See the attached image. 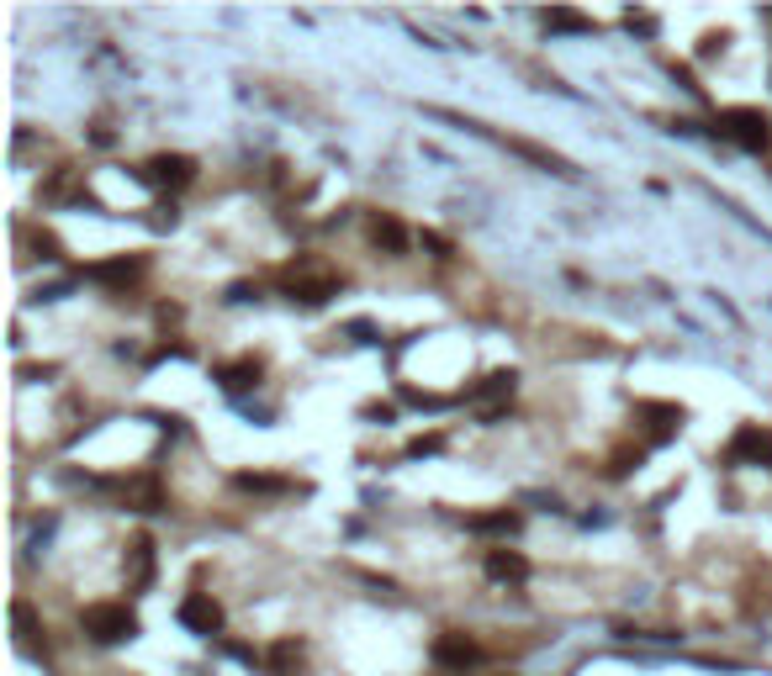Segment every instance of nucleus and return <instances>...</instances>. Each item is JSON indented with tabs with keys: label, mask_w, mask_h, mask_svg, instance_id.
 <instances>
[{
	"label": "nucleus",
	"mask_w": 772,
	"mask_h": 676,
	"mask_svg": "<svg viewBox=\"0 0 772 676\" xmlns=\"http://www.w3.org/2000/svg\"><path fill=\"white\" fill-rule=\"evenodd\" d=\"M424 243H429V249H434L439 259H445V254H450V243H445V238H439V233H424Z\"/></svg>",
	"instance_id": "obj_22"
},
{
	"label": "nucleus",
	"mask_w": 772,
	"mask_h": 676,
	"mask_svg": "<svg viewBox=\"0 0 772 676\" xmlns=\"http://www.w3.org/2000/svg\"><path fill=\"white\" fill-rule=\"evenodd\" d=\"M180 624H186L191 634H217L223 629V608H217L207 592H191L186 603H180Z\"/></svg>",
	"instance_id": "obj_6"
},
{
	"label": "nucleus",
	"mask_w": 772,
	"mask_h": 676,
	"mask_svg": "<svg viewBox=\"0 0 772 676\" xmlns=\"http://www.w3.org/2000/svg\"><path fill=\"white\" fill-rule=\"evenodd\" d=\"M80 624H85V634L96 645H122V640H133V634H138V618L127 613L122 603H90L80 613Z\"/></svg>",
	"instance_id": "obj_2"
},
{
	"label": "nucleus",
	"mask_w": 772,
	"mask_h": 676,
	"mask_svg": "<svg viewBox=\"0 0 772 676\" xmlns=\"http://www.w3.org/2000/svg\"><path fill=\"white\" fill-rule=\"evenodd\" d=\"M471 534H519V513H508V507H503V513H476L471 518Z\"/></svg>",
	"instance_id": "obj_14"
},
{
	"label": "nucleus",
	"mask_w": 772,
	"mask_h": 676,
	"mask_svg": "<svg viewBox=\"0 0 772 676\" xmlns=\"http://www.w3.org/2000/svg\"><path fill=\"white\" fill-rule=\"evenodd\" d=\"M720 133L730 143H741L746 154H762V148L772 143V122H767V111H757V106H730L720 117Z\"/></svg>",
	"instance_id": "obj_3"
},
{
	"label": "nucleus",
	"mask_w": 772,
	"mask_h": 676,
	"mask_svg": "<svg viewBox=\"0 0 772 676\" xmlns=\"http://www.w3.org/2000/svg\"><path fill=\"white\" fill-rule=\"evenodd\" d=\"M371 243H376L381 254L397 259V254H408V228H402L392 212H376V217H371Z\"/></svg>",
	"instance_id": "obj_9"
},
{
	"label": "nucleus",
	"mask_w": 772,
	"mask_h": 676,
	"mask_svg": "<svg viewBox=\"0 0 772 676\" xmlns=\"http://www.w3.org/2000/svg\"><path fill=\"white\" fill-rule=\"evenodd\" d=\"M640 412L651 418V439H656V444H661V439H672V434H677V423H683V407H667V402H646Z\"/></svg>",
	"instance_id": "obj_12"
},
{
	"label": "nucleus",
	"mask_w": 772,
	"mask_h": 676,
	"mask_svg": "<svg viewBox=\"0 0 772 676\" xmlns=\"http://www.w3.org/2000/svg\"><path fill=\"white\" fill-rule=\"evenodd\" d=\"M498 676H508V671H498Z\"/></svg>",
	"instance_id": "obj_23"
},
{
	"label": "nucleus",
	"mask_w": 772,
	"mask_h": 676,
	"mask_svg": "<svg viewBox=\"0 0 772 676\" xmlns=\"http://www.w3.org/2000/svg\"><path fill=\"white\" fill-rule=\"evenodd\" d=\"M233 486H238V492H286V481L281 476H233Z\"/></svg>",
	"instance_id": "obj_19"
},
{
	"label": "nucleus",
	"mask_w": 772,
	"mask_h": 676,
	"mask_svg": "<svg viewBox=\"0 0 772 676\" xmlns=\"http://www.w3.org/2000/svg\"><path fill=\"white\" fill-rule=\"evenodd\" d=\"M143 275V259H106V265H90V280H101V286H133Z\"/></svg>",
	"instance_id": "obj_11"
},
{
	"label": "nucleus",
	"mask_w": 772,
	"mask_h": 676,
	"mask_svg": "<svg viewBox=\"0 0 772 676\" xmlns=\"http://www.w3.org/2000/svg\"><path fill=\"white\" fill-rule=\"evenodd\" d=\"M281 291L291 296V302H302V307H323L328 296H339V275L323 265V259H291V265L281 270Z\"/></svg>",
	"instance_id": "obj_1"
},
{
	"label": "nucleus",
	"mask_w": 772,
	"mask_h": 676,
	"mask_svg": "<svg viewBox=\"0 0 772 676\" xmlns=\"http://www.w3.org/2000/svg\"><path fill=\"white\" fill-rule=\"evenodd\" d=\"M545 27L550 32H593V16H582V11H545Z\"/></svg>",
	"instance_id": "obj_17"
},
{
	"label": "nucleus",
	"mask_w": 772,
	"mask_h": 676,
	"mask_svg": "<svg viewBox=\"0 0 772 676\" xmlns=\"http://www.w3.org/2000/svg\"><path fill=\"white\" fill-rule=\"evenodd\" d=\"M149 576H154V544L133 539V587H149Z\"/></svg>",
	"instance_id": "obj_18"
},
{
	"label": "nucleus",
	"mask_w": 772,
	"mask_h": 676,
	"mask_svg": "<svg viewBox=\"0 0 772 676\" xmlns=\"http://www.w3.org/2000/svg\"><path fill=\"white\" fill-rule=\"evenodd\" d=\"M11 618H16V634H22V645L32 650V645H38V624H32V608H27V603H16Z\"/></svg>",
	"instance_id": "obj_20"
},
{
	"label": "nucleus",
	"mask_w": 772,
	"mask_h": 676,
	"mask_svg": "<svg viewBox=\"0 0 772 676\" xmlns=\"http://www.w3.org/2000/svg\"><path fill=\"white\" fill-rule=\"evenodd\" d=\"M487 576L492 581H524L529 576V560L519 550H508V544H498V550H487Z\"/></svg>",
	"instance_id": "obj_10"
},
{
	"label": "nucleus",
	"mask_w": 772,
	"mask_h": 676,
	"mask_svg": "<svg viewBox=\"0 0 772 676\" xmlns=\"http://www.w3.org/2000/svg\"><path fill=\"white\" fill-rule=\"evenodd\" d=\"M217 381H223L228 391H249L254 381H260V360H233V365L217 370Z\"/></svg>",
	"instance_id": "obj_13"
},
{
	"label": "nucleus",
	"mask_w": 772,
	"mask_h": 676,
	"mask_svg": "<svg viewBox=\"0 0 772 676\" xmlns=\"http://www.w3.org/2000/svg\"><path fill=\"white\" fill-rule=\"evenodd\" d=\"M265 671L270 676H302L307 671V645L302 640H275L265 650Z\"/></svg>",
	"instance_id": "obj_8"
},
{
	"label": "nucleus",
	"mask_w": 772,
	"mask_h": 676,
	"mask_svg": "<svg viewBox=\"0 0 772 676\" xmlns=\"http://www.w3.org/2000/svg\"><path fill=\"white\" fill-rule=\"evenodd\" d=\"M143 175H149L154 185H164V191H180V185L196 180V159H186V154H154Z\"/></svg>",
	"instance_id": "obj_5"
},
{
	"label": "nucleus",
	"mask_w": 772,
	"mask_h": 676,
	"mask_svg": "<svg viewBox=\"0 0 772 676\" xmlns=\"http://www.w3.org/2000/svg\"><path fill=\"white\" fill-rule=\"evenodd\" d=\"M127 502H133L138 513H159V507H164V492H159L154 481H127Z\"/></svg>",
	"instance_id": "obj_15"
},
{
	"label": "nucleus",
	"mask_w": 772,
	"mask_h": 676,
	"mask_svg": "<svg viewBox=\"0 0 772 676\" xmlns=\"http://www.w3.org/2000/svg\"><path fill=\"white\" fill-rule=\"evenodd\" d=\"M624 22H630V27H640V32H651V27H656L646 11H624Z\"/></svg>",
	"instance_id": "obj_21"
},
{
	"label": "nucleus",
	"mask_w": 772,
	"mask_h": 676,
	"mask_svg": "<svg viewBox=\"0 0 772 676\" xmlns=\"http://www.w3.org/2000/svg\"><path fill=\"white\" fill-rule=\"evenodd\" d=\"M513 381H519V375H513V370H498V375H487V381H482V391H476V402H503V397H513Z\"/></svg>",
	"instance_id": "obj_16"
},
{
	"label": "nucleus",
	"mask_w": 772,
	"mask_h": 676,
	"mask_svg": "<svg viewBox=\"0 0 772 676\" xmlns=\"http://www.w3.org/2000/svg\"><path fill=\"white\" fill-rule=\"evenodd\" d=\"M730 460L735 465H772V428L746 423L741 434L730 439Z\"/></svg>",
	"instance_id": "obj_4"
},
{
	"label": "nucleus",
	"mask_w": 772,
	"mask_h": 676,
	"mask_svg": "<svg viewBox=\"0 0 772 676\" xmlns=\"http://www.w3.org/2000/svg\"><path fill=\"white\" fill-rule=\"evenodd\" d=\"M476 655H482V650H476V640H466V634H455V629L434 640V666H445V671H466Z\"/></svg>",
	"instance_id": "obj_7"
}]
</instances>
